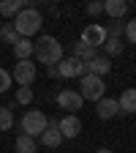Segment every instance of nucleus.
<instances>
[{
	"label": "nucleus",
	"instance_id": "f257e3e1",
	"mask_svg": "<svg viewBox=\"0 0 136 153\" xmlns=\"http://www.w3.org/2000/svg\"><path fill=\"white\" fill-rule=\"evenodd\" d=\"M33 55L44 66H57L63 60V44L54 36H38V41H33Z\"/></svg>",
	"mask_w": 136,
	"mask_h": 153
},
{
	"label": "nucleus",
	"instance_id": "f03ea898",
	"mask_svg": "<svg viewBox=\"0 0 136 153\" xmlns=\"http://www.w3.org/2000/svg\"><path fill=\"white\" fill-rule=\"evenodd\" d=\"M11 25H14V30H16L19 38H33L38 30H41L44 19H41V11H38L35 6H27L25 11H19V14L14 16Z\"/></svg>",
	"mask_w": 136,
	"mask_h": 153
},
{
	"label": "nucleus",
	"instance_id": "7ed1b4c3",
	"mask_svg": "<svg viewBox=\"0 0 136 153\" xmlns=\"http://www.w3.org/2000/svg\"><path fill=\"white\" fill-rule=\"evenodd\" d=\"M46 123H49V118L41 112V109H27L25 115H22V134H27V137H41L44 134V128H46Z\"/></svg>",
	"mask_w": 136,
	"mask_h": 153
},
{
	"label": "nucleus",
	"instance_id": "20e7f679",
	"mask_svg": "<svg viewBox=\"0 0 136 153\" xmlns=\"http://www.w3.org/2000/svg\"><path fill=\"white\" fill-rule=\"evenodd\" d=\"M104 93H106V82L101 79V76H95V74L82 76V90H79V96H82L85 101H95V104H98L104 99Z\"/></svg>",
	"mask_w": 136,
	"mask_h": 153
},
{
	"label": "nucleus",
	"instance_id": "39448f33",
	"mask_svg": "<svg viewBox=\"0 0 136 153\" xmlns=\"http://www.w3.org/2000/svg\"><path fill=\"white\" fill-rule=\"evenodd\" d=\"M35 63L33 60H16L14 71H11V82H16L19 88H30L35 82Z\"/></svg>",
	"mask_w": 136,
	"mask_h": 153
},
{
	"label": "nucleus",
	"instance_id": "423d86ee",
	"mask_svg": "<svg viewBox=\"0 0 136 153\" xmlns=\"http://www.w3.org/2000/svg\"><path fill=\"white\" fill-rule=\"evenodd\" d=\"M90 71H87V63H82V60H76V57L71 55V57H63L60 63H57V76H63V79H74V76H87Z\"/></svg>",
	"mask_w": 136,
	"mask_h": 153
},
{
	"label": "nucleus",
	"instance_id": "0eeeda50",
	"mask_svg": "<svg viewBox=\"0 0 136 153\" xmlns=\"http://www.w3.org/2000/svg\"><path fill=\"white\" fill-rule=\"evenodd\" d=\"M106 38H109V33H106V27H104V25L90 22V25L82 30V38H79V41H85V44H87V47H93V49H98V47H104Z\"/></svg>",
	"mask_w": 136,
	"mask_h": 153
},
{
	"label": "nucleus",
	"instance_id": "6e6552de",
	"mask_svg": "<svg viewBox=\"0 0 136 153\" xmlns=\"http://www.w3.org/2000/svg\"><path fill=\"white\" fill-rule=\"evenodd\" d=\"M82 96H79V90H74V88H65V90H60L57 93V104H60V109H65L68 115H76V109H82Z\"/></svg>",
	"mask_w": 136,
	"mask_h": 153
},
{
	"label": "nucleus",
	"instance_id": "1a4fd4ad",
	"mask_svg": "<svg viewBox=\"0 0 136 153\" xmlns=\"http://www.w3.org/2000/svg\"><path fill=\"white\" fill-rule=\"evenodd\" d=\"M95 112H98L101 120H112V118L120 115V104H117V99H112V96H104V99L95 104Z\"/></svg>",
	"mask_w": 136,
	"mask_h": 153
},
{
	"label": "nucleus",
	"instance_id": "9d476101",
	"mask_svg": "<svg viewBox=\"0 0 136 153\" xmlns=\"http://www.w3.org/2000/svg\"><path fill=\"white\" fill-rule=\"evenodd\" d=\"M57 126H60L63 140H74V137H79V131H82V120L76 118V115H65L63 120H57Z\"/></svg>",
	"mask_w": 136,
	"mask_h": 153
},
{
	"label": "nucleus",
	"instance_id": "9b49d317",
	"mask_svg": "<svg viewBox=\"0 0 136 153\" xmlns=\"http://www.w3.org/2000/svg\"><path fill=\"white\" fill-rule=\"evenodd\" d=\"M38 140H41L44 148H57V145H60V142H63V134H60V126H57V120H49L46 128H44V134H41Z\"/></svg>",
	"mask_w": 136,
	"mask_h": 153
},
{
	"label": "nucleus",
	"instance_id": "f8f14e48",
	"mask_svg": "<svg viewBox=\"0 0 136 153\" xmlns=\"http://www.w3.org/2000/svg\"><path fill=\"white\" fill-rule=\"evenodd\" d=\"M87 71L90 74H95V76H101V79H104V76L112 71V60H109V57L106 55H98V57H93V60L87 63Z\"/></svg>",
	"mask_w": 136,
	"mask_h": 153
},
{
	"label": "nucleus",
	"instance_id": "ddd939ff",
	"mask_svg": "<svg viewBox=\"0 0 136 153\" xmlns=\"http://www.w3.org/2000/svg\"><path fill=\"white\" fill-rule=\"evenodd\" d=\"M117 104H120V112L123 115H133L136 112V88H125L123 96L117 99Z\"/></svg>",
	"mask_w": 136,
	"mask_h": 153
},
{
	"label": "nucleus",
	"instance_id": "4468645a",
	"mask_svg": "<svg viewBox=\"0 0 136 153\" xmlns=\"http://www.w3.org/2000/svg\"><path fill=\"white\" fill-rule=\"evenodd\" d=\"M104 14H109L112 19H123L128 14V3L125 0H104Z\"/></svg>",
	"mask_w": 136,
	"mask_h": 153
},
{
	"label": "nucleus",
	"instance_id": "2eb2a0df",
	"mask_svg": "<svg viewBox=\"0 0 136 153\" xmlns=\"http://www.w3.org/2000/svg\"><path fill=\"white\" fill-rule=\"evenodd\" d=\"M25 8H27V0H3V3H0V14L8 16V19H14L19 11H25Z\"/></svg>",
	"mask_w": 136,
	"mask_h": 153
},
{
	"label": "nucleus",
	"instance_id": "dca6fc26",
	"mask_svg": "<svg viewBox=\"0 0 136 153\" xmlns=\"http://www.w3.org/2000/svg\"><path fill=\"white\" fill-rule=\"evenodd\" d=\"M98 55H101L98 49L87 47L85 41H76V44H74V57H76V60H82V63H90L93 57H98Z\"/></svg>",
	"mask_w": 136,
	"mask_h": 153
},
{
	"label": "nucleus",
	"instance_id": "f3484780",
	"mask_svg": "<svg viewBox=\"0 0 136 153\" xmlns=\"http://www.w3.org/2000/svg\"><path fill=\"white\" fill-rule=\"evenodd\" d=\"M14 57H16V60H30V57H33V41H30V38H16Z\"/></svg>",
	"mask_w": 136,
	"mask_h": 153
},
{
	"label": "nucleus",
	"instance_id": "a211bd4d",
	"mask_svg": "<svg viewBox=\"0 0 136 153\" xmlns=\"http://www.w3.org/2000/svg\"><path fill=\"white\" fill-rule=\"evenodd\" d=\"M123 49H125V38H112V36H109L106 41H104V55L109 57V60H112L114 55H120Z\"/></svg>",
	"mask_w": 136,
	"mask_h": 153
},
{
	"label": "nucleus",
	"instance_id": "6ab92c4d",
	"mask_svg": "<svg viewBox=\"0 0 136 153\" xmlns=\"http://www.w3.org/2000/svg\"><path fill=\"white\" fill-rule=\"evenodd\" d=\"M14 150H16V153H35L38 145H35L33 137H27V134H19L16 142H14Z\"/></svg>",
	"mask_w": 136,
	"mask_h": 153
},
{
	"label": "nucleus",
	"instance_id": "aec40b11",
	"mask_svg": "<svg viewBox=\"0 0 136 153\" xmlns=\"http://www.w3.org/2000/svg\"><path fill=\"white\" fill-rule=\"evenodd\" d=\"M14 101L8 104V107H0V131H8L11 126H14Z\"/></svg>",
	"mask_w": 136,
	"mask_h": 153
},
{
	"label": "nucleus",
	"instance_id": "412c9836",
	"mask_svg": "<svg viewBox=\"0 0 136 153\" xmlns=\"http://www.w3.org/2000/svg\"><path fill=\"white\" fill-rule=\"evenodd\" d=\"M0 38H3L6 44H11V47L16 44V38H19V36H16V30H14V25H11V22H6L3 27H0Z\"/></svg>",
	"mask_w": 136,
	"mask_h": 153
},
{
	"label": "nucleus",
	"instance_id": "4be33fe9",
	"mask_svg": "<svg viewBox=\"0 0 136 153\" xmlns=\"http://www.w3.org/2000/svg\"><path fill=\"white\" fill-rule=\"evenodd\" d=\"M30 101H33V90H30V88H16V99H14V104L27 107Z\"/></svg>",
	"mask_w": 136,
	"mask_h": 153
},
{
	"label": "nucleus",
	"instance_id": "5701e85b",
	"mask_svg": "<svg viewBox=\"0 0 136 153\" xmlns=\"http://www.w3.org/2000/svg\"><path fill=\"white\" fill-rule=\"evenodd\" d=\"M106 33H109L112 38H123V36H125V22H123V19H114V22L106 27Z\"/></svg>",
	"mask_w": 136,
	"mask_h": 153
},
{
	"label": "nucleus",
	"instance_id": "b1692460",
	"mask_svg": "<svg viewBox=\"0 0 136 153\" xmlns=\"http://www.w3.org/2000/svg\"><path fill=\"white\" fill-rule=\"evenodd\" d=\"M125 38L131 44H136V19H128L125 22Z\"/></svg>",
	"mask_w": 136,
	"mask_h": 153
},
{
	"label": "nucleus",
	"instance_id": "393cba45",
	"mask_svg": "<svg viewBox=\"0 0 136 153\" xmlns=\"http://www.w3.org/2000/svg\"><path fill=\"white\" fill-rule=\"evenodd\" d=\"M8 88H11V74H8L3 66H0V93H6Z\"/></svg>",
	"mask_w": 136,
	"mask_h": 153
},
{
	"label": "nucleus",
	"instance_id": "a878e982",
	"mask_svg": "<svg viewBox=\"0 0 136 153\" xmlns=\"http://www.w3.org/2000/svg\"><path fill=\"white\" fill-rule=\"evenodd\" d=\"M87 14H90V16L104 14V0H93V3H87Z\"/></svg>",
	"mask_w": 136,
	"mask_h": 153
},
{
	"label": "nucleus",
	"instance_id": "bb28decb",
	"mask_svg": "<svg viewBox=\"0 0 136 153\" xmlns=\"http://www.w3.org/2000/svg\"><path fill=\"white\" fill-rule=\"evenodd\" d=\"M95 153H114V150H109V148H98Z\"/></svg>",
	"mask_w": 136,
	"mask_h": 153
},
{
	"label": "nucleus",
	"instance_id": "cd10ccee",
	"mask_svg": "<svg viewBox=\"0 0 136 153\" xmlns=\"http://www.w3.org/2000/svg\"><path fill=\"white\" fill-rule=\"evenodd\" d=\"M133 8H136V6H133Z\"/></svg>",
	"mask_w": 136,
	"mask_h": 153
}]
</instances>
